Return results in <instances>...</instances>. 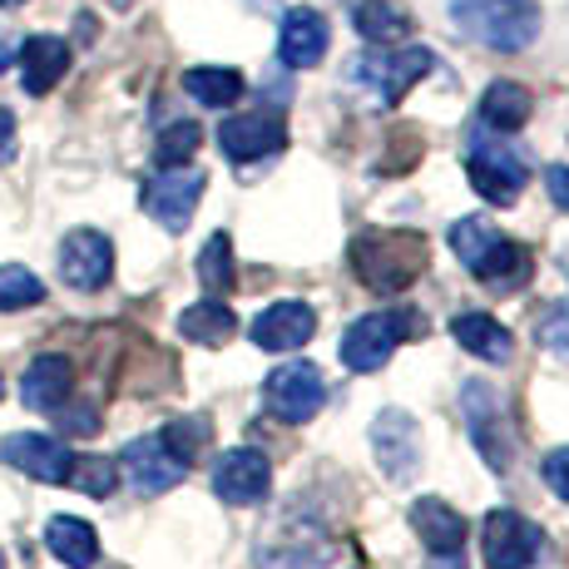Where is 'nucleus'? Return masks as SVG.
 <instances>
[{"instance_id": "obj_1", "label": "nucleus", "mask_w": 569, "mask_h": 569, "mask_svg": "<svg viewBox=\"0 0 569 569\" xmlns=\"http://www.w3.org/2000/svg\"><path fill=\"white\" fill-rule=\"evenodd\" d=\"M451 248L470 268V278L486 282L490 292H516L535 272L530 248L516 243V238H506V233H496L486 218H461V223H451Z\"/></svg>"}, {"instance_id": "obj_2", "label": "nucleus", "mask_w": 569, "mask_h": 569, "mask_svg": "<svg viewBox=\"0 0 569 569\" xmlns=\"http://www.w3.org/2000/svg\"><path fill=\"white\" fill-rule=\"evenodd\" d=\"M451 26L476 46L516 54L540 36V0H451Z\"/></svg>"}, {"instance_id": "obj_3", "label": "nucleus", "mask_w": 569, "mask_h": 569, "mask_svg": "<svg viewBox=\"0 0 569 569\" xmlns=\"http://www.w3.org/2000/svg\"><path fill=\"white\" fill-rule=\"evenodd\" d=\"M352 272L371 292H401L426 272V238L411 228H381L352 243Z\"/></svg>"}, {"instance_id": "obj_4", "label": "nucleus", "mask_w": 569, "mask_h": 569, "mask_svg": "<svg viewBox=\"0 0 569 569\" xmlns=\"http://www.w3.org/2000/svg\"><path fill=\"white\" fill-rule=\"evenodd\" d=\"M466 179L486 203H516L530 169H525V154H516V144H506V134L476 124L466 139Z\"/></svg>"}, {"instance_id": "obj_5", "label": "nucleus", "mask_w": 569, "mask_h": 569, "mask_svg": "<svg viewBox=\"0 0 569 569\" xmlns=\"http://www.w3.org/2000/svg\"><path fill=\"white\" fill-rule=\"evenodd\" d=\"M411 337H426V317L416 308L367 312L342 332V362L352 371H381L391 362V352L401 342H411Z\"/></svg>"}, {"instance_id": "obj_6", "label": "nucleus", "mask_w": 569, "mask_h": 569, "mask_svg": "<svg viewBox=\"0 0 569 569\" xmlns=\"http://www.w3.org/2000/svg\"><path fill=\"white\" fill-rule=\"evenodd\" d=\"M431 64H436V54L426 46H411V50H387V46H381L371 54H357V60H352V80L367 84L381 104H401L411 84L431 74Z\"/></svg>"}, {"instance_id": "obj_7", "label": "nucleus", "mask_w": 569, "mask_h": 569, "mask_svg": "<svg viewBox=\"0 0 569 569\" xmlns=\"http://www.w3.org/2000/svg\"><path fill=\"white\" fill-rule=\"evenodd\" d=\"M322 401H327V381L312 362H282L268 381H262V407L288 426L312 421V416L322 411Z\"/></svg>"}, {"instance_id": "obj_8", "label": "nucleus", "mask_w": 569, "mask_h": 569, "mask_svg": "<svg viewBox=\"0 0 569 569\" xmlns=\"http://www.w3.org/2000/svg\"><path fill=\"white\" fill-rule=\"evenodd\" d=\"M461 416H466L470 441L480 446V456H486L496 470H506L510 456H516V436H510V426H506V407H500V397L486 387V381H466Z\"/></svg>"}, {"instance_id": "obj_9", "label": "nucleus", "mask_w": 569, "mask_h": 569, "mask_svg": "<svg viewBox=\"0 0 569 569\" xmlns=\"http://www.w3.org/2000/svg\"><path fill=\"white\" fill-rule=\"evenodd\" d=\"M540 525H530L516 510H490L480 525V550L490 569H530L540 560Z\"/></svg>"}, {"instance_id": "obj_10", "label": "nucleus", "mask_w": 569, "mask_h": 569, "mask_svg": "<svg viewBox=\"0 0 569 569\" xmlns=\"http://www.w3.org/2000/svg\"><path fill=\"white\" fill-rule=\"evenodd\" d=\"M203 169H183V163H173V169H159L154 179L144 183V208L154 223H163L169 233H179V228H189L193 208L203 199Z\"/></svg>"}, {"instance_id": "obj_11", "label": "nucleus", "mask_w": 569, "mask_h": 569, "mask_svg": "<svg viewBox=\"0 0 569 569\" xmlns=\"http://www.w3.org/2000/svg\"><path fill=\"white\" fill-rule=\"evenodd\" d=\"M119 466H124V480L134 496H163V490H173L189 476V461H179L163 436H139V441H129Z\"/></svg>"}, {"instance_id": "obj_12", "label": "nucleus", "mask_w": 569, "mask_h": 569, "mask_svg": "<svg viewBox=\"0 0 569 569\" xmlns=\"http://www.w3.org/2000/svg\"><path fill=\"white\" fill-rule=\"evenodd\" d=\"M288 144V124H282L278 109H253V114H233L218 124V149L233 163H253L268 159Z\"/></svg>"}, {"instance_id": "obj_13", "label": "nucleus", "mask_w": 569, "mask_h": 569, "mask_svg": "<svg viewBox=\"0 0 569 569\" xmlns=\"http://www.w3.org/2000/svg\"><path fill=\"white\" fill-rule=\"evenodd\" d=\"M60 278L70 282L74 292H94L114 278V243L100 233V228H74L60 243Z\"/></svg>"}, {"instance_id": "obj_14", "label": "nucleus", "mask_w": 569, "mask_h": 569, "mask_svg": "<svg viewBox=\"0 0 569 569\" xmlns=\"http://www.w3.org/2000/svg\"><path fill=\"white\" fill-rule=\"evenodd\" d=\"M268 486H272V466L253 446L223 451L213 461V496L228 500V506H258V500L268 496Z\"/></svg>"}, {"instance_id": "obj_15", "label": "nucleus", "mask_w": 569, "mask_h": 569, "mask_svg": "<svg viewBox=\"0 0 569 569\" xmlns=\"http://www.w3.org/2000/svg\"><path fill=\"white\" fill-rule=\"evenodd\" d=\"M0 461L26 470L30 480H46V486H70V446L54 441V436H40V431H20L10 441H0Z\"/></svg>"}, {"instance_id": "obj_16", "label": "nucleus", "mask_w": 569, "mask_h": 569, "mask_svg": "<svg viewBox=\"0 0 569 569\" xmlns=\"http://www.w3.org/2000/svg\"><path fill=\"white\" fill-rule=\"evenodd\" d=\"M371 446H377L381 456V470H387L391 480H407L416 461H421V436H416V421L407 411H381L377 421H371Z\"/></svg>"}, {"instance_id": "obj_17", "label": "nucleus", "mask_w": 569, "mask_h": 569, "mask_svg": "<svg viewBox=\"0 0 569 569\" xmlns=\"http://www.w3.org/2000/svg\"><path fill=\"white\" fill-rule=\"evenodd\" d=\"M74 397V362L60 352H46L36 357V362L26 367V377H20V401H26L30 411H54L64 407V401Z\"/></svg>"}, {"instance_id": "obj_18", "label": "nucleus", "mask_w": 569, "mask_h": 569, "mask_svg": "<svg viewBox=\"0 0 569 569\" xmlns=\"http://www.w3.org/2000/svg\"><path fill=\"white\" fill-rule=\"evenodd\" d=\"M312 332H317V312L298 298L272 302V308L258 312V322H253V342L262 352H292V347H302Z\"/></svg>"}, {"instance_id": "obj_19", "label": "nucleus", "mask_w": 569, "mask_h": 569, "mask_svg": "<svg viewBox=\"0 0 569 569\" xmlns=\"http://www.w3.org/2000/svg\"><path fill=\"white\" fill-rule=\"evenodd\" d=\"M327 40H332V36H327V20L317 16V10L298 6V10H288V16H282L278 54H282V64H288V70H312V64H322Z\"/></svg>"}, {"instance_id": "obj_20", "label": "nucleus", "mask_w": 569, "mask_h": 569, "mask_svg": "<svg viewBox=\"0 0 569 569\" xmlns=\"http://www.w3.org/2000/svg\"><path fill=\"white\" fill-rule=\"evenodd\" d=\"M411 530L421 535V545L436 555H461L466 550V516L451 510L441 496H421L411 506Z\"/></svg>"}, {"instance_id": "obj_21", "label": "nucleus", "mask_w": 569, "mask_h": 569, "mask_svg": "<svg viewBox=\"0 0 569 569\" xmlns=\"http://www.w3.org/2000/svg\"><path fill=\"white\" fill-rule=\"evenodd\" d=\"M20 60V84H26V94H50L54 84L64 80V70H70V46H64L60 36H30L26 46L16 50Z\"/></svg>"}, {"instance_id": "obj_22", "label": "nucleus", "mask_w": 569, "mask_h": 569, "mask_svg": "<svg viewBox=\"0 0 569 569\" xmlns=\"http://www.w3.org/2000/svg\"><path fill=\"white\" fill-rule=\"evenodd\" d=\"M46 550L64 569H94V560H100V535L80 516H54L46 525Z\"/></svg>"}, {"instance_id": "obj_23", "label": "nucleus", "mask_w": 569, "mask_h": 569, "mask_svg": "<svg viewBox=\"0 0 569 569\" xmlns=\"http://www.w3.org/2000/svg\"><path fill=\"white\" fill-rule=\"evenodd\" d=\"M530 114H535V94L516 80H496L486 90V100H480V124L496 129V134H516V129L530 124Z\"/></svg>"}, {"instance_id": "obj_24", "label": "nucleus", "mask_w": 569, "mask_h": 569, "mask_svg": "<svg viewBox=\"0 0 569 569\" xmlns=\"http://www.w3.org/2000/svg\"><path fill=\"white\" fill-rule=\"evenodd\" d=\"M451 337L466 347L470 357H480V362H510V352H516L510 332L490 312H461L451 322Z\"/></svg>"}, {"instance_id": "obj_25", "label": "nucleus", "mask_w": 569, "mask_h": 569, "mask_svg": "<svg viewBox=\"0 0 569 569\" xmlns=\"http://www.w3.org/2000/svg\"><path fill=\"white\" fill-rule=\"evenodd\" d=\"M233 332H238V317L218 298H203L179 312V337H189V342H199V347H223Z\"/></svg>"}, {"instance_id": "obj_26", "label": "nucleus", "mask_w": 569, "mask_h": 569, "mask_svg": "<svg viewBox=\"0 0 569 569\" xmlns=\"http://www.w3.org/2000/svg\"><path fill=\"white\" fill-rule=\"evenodd\" d=\"M357 30H362V40L371 46H397V40L411 36V16L397 6V0H362V6L352 10Z\"/></svg>"}, {"instance_id": "obj_27", "label": "nucleus", "mask_w": 569, "mask_h": 569, "mask_svg": "<svg viewBox=\"0 0 569 569\" xmlns=\"http://www.w3.org/2000/svg\"><path fill=\"white\" fill-rule=\"evenodd\" d=\"M183 90H189L199 104H208V109H223V104H233L238 94H243V74L223 70V64H199V70L183 74Z\"/></svg>"}, {"instance_id": "obj_28", "label": "nucleus", "mask_w": 569, "mask_h": 569, "mask_svg": "<svg viewBox=\"0 0 569 569\" xmlns=\"http://www.w3.org/2000/svg\"><path fill=\"white\" fill-rule=\"evenodd\" d=\"M36 302H46V282L26 262H6L0 268V312H26Z\"/></svg>"}, {"instance_id": "obj_29", "label": "nucleus", "mask_w": 569, "mask_h": 569, "mask_svg": "<svg viewBox=\"0 0 569 569\" xmlns=\"http://www.w3.org/2000/svg\"><path fill=\"white\" fill-rule=\"evenodd\" d=\"M199 282L213 292V298L233 288V238H228V233H213L203 243V253H199Z\"/></svg>"}, {"instance_id": "obj_30", "label": "nucleus", "mask_w": 569, "mask_h": 569, "mask_svg": "<svg viewBox=\"0 0 569 569\" xmlns=\"http://www.w3.org/2000/svg\"><path fill=\"white\" fill-rule=\"evenodd\" d=\"M159 436L169 441V451L179 456V461H189V466H193V461H199L203 446L213 441V426H208L203 416H179V421H169Z\"/></svg>"}, {"instance_id": "obj_31", "label": "nucleus", "mask_w": 569, "mask_h": 569, "mask_svg": "<svg viewBox=\"0 0 569 569\" xmlns=\"http://www.w3.org/2000/svg\"><path fill=\"white\" fill-rule=\"evenodd\" d=\"M199 139H203V129L193 124V119H179V124H169L159 134V144H154V163L159 169H173V163H189L193 159V149H199Z\"/></svg>"}, {"instance_id": "obj_32", "label": "nucleus", "mask_w": 569, "mask_h": 569, "mask_svg": "<svg viewBox=\"0 0 569 569\" xmlns=\"http://www.w3.org/2000/svg\"><path fill=\"white\" fill-rule=\"evenodd\" d=\"M70 486H80L84 496L104 500V496H114L119 470H114V461H104V456H74V466H70Z\"/></svg>"}, {"instance_id": "obj_33", "label": "nucleus", "mask_w": 569, "mask_h": 569, "mask_svg": "<svg viewBox=\"0 0 569 569\" xmlns=\"http://www.w3.org/2000/svg\"><path fill=\"white\" fill-rule=\"evenodd\" d=\"M535 337H540L555 357H565L569 362V302H555V308L535 322Z\"/></svg>"}, {"instance_id": "obj_34", "label": "nucleus", "mask_w": 569, "mask_h": 569, "mask_svg": "<svg viewBox=\"0 0 569 569\" xmlns=\"http://www.w3.org/2000/svg\"><path fill=\"white\" fill-rule=\"evenodd\" d=\"M54 426H60L64 436H94L100 431V411L90 407V401H80V407H54Z\"/></svg>"}, {"instance_id": "obj_35", "label": "nucleus", "mask_w": 569, "mask_h": 569, "mask_svg": "<svg viewBox=\"0 0 569 569\" xmlns=\"http://www.w3.org/2000/svg\"><path fill=\"white\" fill-rule=\"evenodd\" d=\"M545 480H550V490L560 500H569V446H560V451L545 461Z\"/></svg>"}, {"instance_id": "obj_36", "label": "nucleus", "mask_w": 569, "mask_h": 569, "mask_svg": "<svg viewBox=\"0 0 569 569\" xmlns=\"http://www.w3.org/2000/svg\"><path fill=\"white\" fill-rule=\"evenodd\" d=\"M545 189H550V199L569 213V163H550V169H545Z\"/></svg>"}, {"instance_id": "obj_37", "label": "nucleus", "mask_w": 569, "mask_h": 569, "mask_svg": "<svg viewBox=\"0 0 569 569\" xmlns=\"http://www.w3.org/2000/svg\"><path fill=\"white\" fill-rule=\"evenodd\" d=\"M16 159V114L0 104V163Z\"/></svg>"}, {"instance_id": "obj_38", "label": "nucleus", "mask_w": 569, "mask_h": 569, "mask_svg": "<svg viewBox=\"0 0 569 569\" xmlns=\"http://www.w3.org/2000/svg\"><path fill=\"white\" fill-rule=\"evenodd\" d=\"M10 54H16V40L0 30V74H6V64H10Z\"/></svg>"}, {"instance_id": "obj_39", "label": "nucleus", "mask_w": 569, "mask_h": 569, "mask_svg": "<svg viewBox=\"0 0 569 569\" xmlns=\"http://www.w3.org/2000/svg\"><path fill=\"white\" fill-rule=\"evenodd\" d=\"M248 6H253V10H272V6H278V0H248Z\"/></svg>"}, {"instance_id": "obj_40", "label": "nucleus", "mask_w": 569, "mask_h": 569, "mask_svg": "<svg viewBox=\"0 0 569 569\" xmlns=\"http://www.w3.org/2000/svg\"><path fill=\"white\" fill-rule=\"evenodd\" d=\"M109 6H114V10H129V6H134V0H109Z\"/></svg>"}, {"instance_id": "obj_41", "label": "nucleus", "mask_w": 569, "mask_h": 569, "mask_svg": "<svg viewBox=\"0 0 569 569\" xmlns=\"http://www.w3.org/2000/svg\"><path fill=\"white\" fill-rule=\"evenodd\" d=\"M0 6H26V0H0Z\"/></svg>"}, {"instance_id": "obj_42", "label": "nucleus", "mask_w": 569, "mask_h": 569, "mask_svg": "<svg viewBox=\"0 0 569 569\" xmlns=\"http://www.w3.org/2000/svg\"><path fill=\"white\" fill-rule=\"evenodd\" d=\"M0 397H6V377H0Z\"/></svg>"}, {"instance_id": "obj_43", "label": "nucleus", "mask_w": 569, "mask_h": 569, "mask_svg": "<svg viewBox=\"0 0 569 569\" xmlns=\"http://www.w3.org/2000/svg\"><path fill=\"white\" fill-rule=\"evenodd\" d=\"M0 569H6V555H0Z\"/></svg>"}]
</instances>
